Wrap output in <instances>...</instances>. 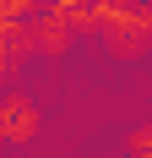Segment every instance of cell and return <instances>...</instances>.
<instances>
[{"label": "cell", "instance_id": "cell-1", "mask_svg": "<svg viewBox=\"0 0 152 158\" xmlns=\"http://www.w3.org/2000/svg\"><path fill=\"white\" fill-rule=\"evenodd\" d=\"M98 33H103V44L120 55V60H136L141 49L152 44V11L147 6H120V11H109L103 22H98Z\"/></svg>", "mask_w": 152, "mask_h": 158}, {"label": "cell", "instance_id": "cell-2", "mask_svg": "<svg viewBox=\"0 0 152 158\" xmlns=\"http://www.w3.org/2000/svg\"><path fill=\"white\" fill-rule=\"evenodd\" d=\"M38 126H44V114H38V104H33L27 93H6L0 98V142H33L38 136Z\"/></svg>", "mask_w": 152, "mask_h": 158}, {"label": "cell", "instance_id": "cell-3", "mask_svg": "<svg viewBox=\"0 0 152 158\" xmlns=\"http://www.w3.org/2000/svg\"><path fill=\"white\" fill-rule=\"evenodd\" d=\"M27 33H33V55H44V60H60L71 49V27L54 22L44 6H38V16H27Z\"/></svg>", "mask_w": 152, "mask_h": 158}, {"label": "cell", "instance_id": "cell-4", "mask_svg": "<svg viewBox=\"0 0 152 158\" xmlns=\"http://www.w3.org/2000/svg\"><path fill=\"white\" fill-rule=\"evenodd\" d=\"M33 60V33L27 22H0V77H11Z\"/></svg>", "mask_w": 152, "mask_h": 158}, {"label": "cell", "instance_id": "cell-5", "mask_svg": "<svg viewBox=\"0 0 152 158\" xmlns=\"http://www.w3.org/2000/svg\"><path fill=\"white\" fill-rule=\"evenodd\" d=\"M44 11L54 16V22H65L71 38H76V33H98V22H92V0H44Z\"/></svg>", "mask_w": 152, "mask_h": 158}, {"label": "cell", "instance_id": "cell-6", "mask_svg": "<svg viewBox=\"0 0 152 158\" xmlns=\"http://www.w3.org/2000/svg\"><path fill=\"white\" fill-rule=\"evenodd\" d=\"M125 158H152V120L125 136Z\"/></svg>", "mask_w": 152, "mask_h": 158}]
</instances>
